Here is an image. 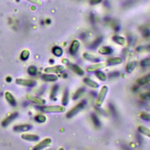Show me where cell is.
<instances>
[{"label":"cell","mask_w":150,"mask_h":150,"mask_svg":"<svg viewBox=\"0 0 150 150\" xmlns=\"http://www.w3.org/2000/svg\"><path fill=\"white\" fill-rule=\"evenodd\" d=\"M108 88L105 85L101 87V88L96 98V106L100 107L103 104V103L105 100V96L107 95V93L108 92Z\"/></svg>","instance_id":"6da1fadb"},{"label":"cell","mask_w":150,"mask_h":150,"mask_svg":"<svg viewBox=\"0 0 150 150\" xmlns=\"http://www.w3.org/2000/svg\"><path fill=\"white\" fill-rule=\"evenodd\" d=\"M40 108V110L45 112H63L66 110V108L63 106L59 105H47Z\"/></svg>","instance_id":"7a4b0ae2"},{"label":"cell","mask_w":150,"mask_h":150,"mask_svg":"<svg viewBox=\"0 0 150 150\" xmlns=\"http://www.w3.org/2000/svg\"><path fill=\"white\" fill-rule=\"evenodd\" d=\"M86 104V101H82L81 102L79 103L77 105H76L74 107H73L71 110H70L67 114L66 116L68 118H70L74 115H76L79 111H80L82 109L84 108V106Z\"/></svg>","instance_id":"3957f363"},{"label":"cell","mask_w":150,"mask_h":150,"mask_svg":"<svg viewBox=\"0 0 150 150\" xmlns=\"http://www.w3.org/2000/svg\"><path fill=\"white\" fill-rule=\"evenodd\" d=\"M107 63H105V62L98 63H96V64L88 66L86 69L88 72H93L94 71L98 70L99 69H103L105 66H107Z\"/></svg>","instance_id":"277c9868"},{"label":"cell","mask_w":150,"mask_h":150,"mask_svg":"<svg viewBox=\"0 0 150 150\" xmlns=\"http://www.w3.org/2000/svg\"><path fill=\"white\" fill-rule=\"evenodd\" d=\"M64 70V67L62 65H57L52 67H49L45 69V71L47 73H61Z\"/></svg>","instance_id":"5b68a950"},{"label":"cell","mask_w":150,"mask_h":150,"mask_svg":"<svg viewBox=\"0 0 150 150\" xmlns=\"http://www.w3.org/2000/svg\"><path fill=\"white\" fill-rule=\"evenodd\" d=\"M16 83L18 84L24 86H27V87H33L36 84V82L33 80L21 79H17L16 80Z\"/></svg>","instance_id":"8992f818"},{"label":"cell","mask_w":150,"mask_h":150,"mask_svg":"<svg viewBox=\"0 0 150 150\" xmlns=\"http://www.w3.org/2000/svg\"><path fill=\"white\" fill-rule=\"evenodd\" d=\"M51 142H52V140H51L50 138H46L43 141L40 142L39 144L36 145L33 148V149H35V150H39V149H43V148L49 146L51 144Z\"/></svg>","instance_id":"52a82bcc"},{"label":"cell","mask_w":150,"mask_h":150,"mask_svg":"<svg viewBox=\"0 0 150 150\" xmlns=\"http://www.w3.org/2000/svg\"><path fill=\"white\" fill-rule=\"evenodd\" d=\"M80 46V42L79 41V40L77 39H74L69 48V52L71 54H74L75 53H76V52H77Z\"/></svg>","instance_id":"ba28073f"},{"label":"cell","mask_w":150,"mask_h":150,"mask_svg":"<svg viewBox=\"0 0 150 150\" xmlns=\"http://www.w3.org/2000/svg\"><path fill=\"white\" fill-rule=\"evenodd\" d=\"M18 115V114L17 112H15L13 113L12 114H11L9 116H8L6 118H5L2 122V125L4 127H6V125H8L12 120H13L14 119H15Z\"/></svg>","instance_id":"9c48e42d"},{"label":"cell","mask_w":150,"mask_h":150,"mask_svg":"<svg viewBox=\"0 0 150 150\" xmlns=\"http://www.w3.org/2000/svg\"><path fill=\"white\" fill-rule=\"evenodd\" d=\"M32 126L29 124H23L20 125L15 126L13 128V130L16 132H23L29 130L31 128Z\"/></svg>","instance_id":"30bf717a"},{"label":"cell","mask_w":150,"mask_h":150,"mask_svg":"<svg viewBox=\"0 0 150 150\" xmlns=\"http://www.w3.org/2000/svg\"><path fill=\"white\" fill-rule=\"evenodd\" d=\"M122 62V59L120 57H111L107 59V64L109 65H115L118 64H120Z\"/></svg>","instance_id":"8fae6325"},{"label":"cell","mask_w":150,"mask_h":150,"mask_svg":"<svg viewBox=\"0 0 150 150\" xmlns=\"http://www.w3.org/2000/svg\"><path fill=\"white\" fill-rule=\"evenodd\" d=\"M27 98L28 100L31 101L33 103H36V104H45V101L43 100L42 98H40L39 97H36V96H33L31 95H28Z\"/></svg>","instance_id":"7c38bea8"},{"label":"cell","mask_w":150,"mask_h":150,"mask_svg":"<svg viewBox=\"0 0 150 150\" xmlns=\"http://www.w3.org/2000/svg\"><path fill=\"white\" fill-rule=\"evenodd\" d=\"M83 81L85 84H86L87 86L92 87V88H97L99 87V85L98 84L93 81V80L88 78V77H86V78H84V80H83Z\"/></svg>","instance_id":"4fadbf2b"},{"label":"cell","mask_w":150,"mask_h":150,"mask_svg":"<svg viewBox=\"0 0 150 150\" xmlns=\"http://www.w3.org/2000/svg\"><path fill=\"white\" fill-rule=\"evenodd\" d=\"M150 82V74L143 76L137 80V83L139 85H145Z\"/></svg>","instance_id":"5bb4252c"},{"label":"cell","mask_w":150,"mask_h":150,"mask_svg":"<svg viewBox=\"0 0 150 150\" xmlns=\"http://www.w3.org/2000/svg\"><path fill=\"white\" fill-rule=\"evenodd\" d=\"M83 57L86 59H87L88 60H90L91 62H98L100 61V59L98 57H97V56H94L93 54L88 53H84L83 54Z\"/></svg>","instance_id":"9a60e30c"},{"label":"cell","mask_w":150,"mask_h":150,"mask_svg":"<svg viewBox=\"0 0 150 150\" xmlns=\"http://www.w3.org/2000/svg\"><path fill=\"white\" fill-rule=\"evenodd\" d=\"M98 52L101 54H109L112 52V49L108 46H103L98 49Z\"/></svg>","instance_id":"2e32d148"},{"label":"cell","mask_w":150,"mask_h":150,"mask_svg":"<svg viewBox=\"0 0 150 150\" xmlns=\"http://www.w3.org/2000/svg\"><path fill=\"white\" fill-rule=\"evenodd\" d=\"M22 138L24 139L30 141H36L39 139V137L36 135H33V134H22Z\"/></svg>","instance_id":"e0dca14e"},{"label":"cell","mask_w":150,"mask_h":150,"mask_svg":"<svg viewBox=\"0 0 150 150\" xmlns=\"http://www.w3.org/2000/svg\"><path fill=\"white\" fill-rule=\"evenodd\" d=\"M42 78L46 81H54L57 80V77L54 74H43Z\"/></svg>","instance_id":"ac0fdd59"},{"label":"cell","mask_w":150,"mask_h":150,"mask_svg":"<svg viewBox=\"0 0 150 150\" xmlns=\"http://www.w3.org/2000/svg\"><path fill=\"white\" fill-rule=\"evenodd\" d=\"M5 97L8 101V102L12 105H16V101L13 97V96L11 94V93L9 92H6L5 94Z\"/></svg>","instance_id":"d6986e66"},{"label":"cell","mask_w":150,"mask_h":150,"mask_svg":"<svg viewBox=\"0 0 150 150\" xmlns=\"http://www.w3.org/2000/svg\"><path fill=\"white\" fill-rule=\"evenodd\" d=\"M138 130L144 135L150 137V128H148L142 125H140L138 127Z\"/></svg>","instance_id":"ffe728a7"},{"label":"cell","mask_w":150,"mask_h":150,"mask_svg":"<svg viewBox=\"0 0 150 150\" xmlns=\"http://www.w3.org/2000/svg\"><path fill=\"white\" fill-rule=\"evenodd\" d=\"M71 69L77 74H79V76H81L84 74V71L79 66L76 65V64H71Z\"/></svg>","instance_id":"44dd1931"},{"label":"cell","mask_w":150,"mask_h":150,"mask_svg":"<svg viewBox=\"0 0 150 150\" xmlns=\"http://www.w3.org/2000/svg\"><path fill=\"white\" fill-rule=\"evenodd\" d=\"M136 66V63L135 62H130L129 63H127V66H126V71L127 72L130 73H131L135 69Z\"/></svg>","instance_id":"7402d4cb"},{"label":"cell","mask_w":150,"mask_h":150,"mask_svg":"<svg viewBox=\"0 0 150 150\" xmlns=\"http://www.w3.org/2000/svg\"><path fill=\"white\" fill-rule=\"evenodd\" d=\"M52 52L55 56L60 57L63 54V50L61 47L59 46H55L52 49Z\"/></svg>","instance_id":"603a6c76"},{"label":"cell","mask_w":150,"mask_h":150,"mask_svg":"<svg viewBox=\"0 0 150 150\" xmlns=\"http://www.w3.org/2000/svg\"><path fill=\"white\" fill-rule=\"evenodd\" d=\"M112 40L119 45H124L125 43V39L124 38L120 36H114L112 38Z\"/></svg>","instance_id":"cb8c5ba5"},{"label":"cell","mask_w":150,"mask_h":150,"mask_svg":"<svg viewBox=\"0 0 150 150\" xmlns=\"http://www.w3.org/2000/svg\"><path fill=\"white\" fill-rule=\"evenodd\" d=\"M84 91L85 90L84 88H79V90H77L73 97V100H76L78 99L79 98H80L84 94Z\"/></svg>","instance_id":"d4e9b609"},{"label":"cell","mask_w":150,"mask_h":150,"mask_svg":"<svg viewBox=\"0 0 150 150\" xmlns=\"http://www.w3.org/2000/svg\"><path fill=\"white\" fill-rule=\"evenodd\" d=\"M96 76H97V77L100 79V80L104 81H105L106 80V76L105 74L101 71L100 70H97L96 72Z\"/></svg>","instance_id":"484cf974"},{"label":"cell","mask_w":150,"mask_h":150,"mask_svg":"<svg viewBox=\"0 0 150 150\" xmlns=\"http://www.w3.org/2000/svg\"><path fill=\"white\" fill-rule=\"evenodd\" d=\"M29 51L26 49L23 50L21 53V59L23 61L26 60L29 58Z\"/></svg>","instance_id":"4316f807"},{"label":"cell","mask_w":150,"mask_h":150,"mask_svg":"<svg viewBox=\"0 0 150 150\" xmlns=\"http://www.w3.org/2000/svg\"><path fill=\"white\" fill-rule=\"evenodd\" d=\"M139 117L143 120L150 122V113H148V112H142L139 114Z\"/></svg>","instance_id":"83f0119b"},{"label":"cell","mask_w":150,"mask_h":150,"mask_svg":"<svg viewBox=\"0 0 150 150\" xmlns=\"http://www.w3.org/2000/svg\"><path fill=\"white\" fill-rule=\"evenodd\" d=\"M91 119H92L93 122V124H94L95 126H96L97 127H99L100 126L101 124H100V120H98V118H97V117L95 114H93L91 115Z\"/></svg>","instance_id":"f1b7e54d"},{"label":"cell","mask_w":150,"mask_h":150,"mask_svg":"<svg viewBox=\"0 0 150 150\" xmlns=\"http://www.w3.org/2000/svg\"><path fill=\"white\" fill-rule=\"evenodd\" d=\"M68 98H69V93H68V91L67 90H66L64 93L63 98H62V104L64 105H66L67 104L68 100H69Z\"/></svg>","instance_id":"f546056e"},{"label":"cell","mask_w":150,"mask_h":150,"mask_svg":"<svg viewBox=\"0 0 150 150\" xmlns=\"http://www.w3.org/2000/svg\"><path fill=\"white\" fill-rule=\"evenodd\" d=\"M28 73L31 76H35L37 73V69L34 66H30L28 69Z\"/></svg>","instance_id":"4dcf8cb0"},{"label":"cell","mask_w":150,"mask_h":150,"mask_svg":"<svg viewBox=\"0 0 150 150\" xmlns=\"http://www.w3.org/2000/svg\"><path fill=\"white\" fill-rule=\"evenodd\" d=\"M102 40H103V38L101 37H99L98 38H97L93 43L91 45V47L92 48H95L97 46H98L102 42Z\"/></svg>","instance_id":"1f68e13d"},{"label":"cell","mask_w":150,"mask_h":150,"mask_svg":"<svg viewBox=\"0 0 150 150\" xmlns=\"http://www.w3.org/2000/svg\"><path fill=\"white\" fill-rule=\"evenodd\" d=\"M141 65L143 67L150 66V57L143 59L141 62Z\"/></svg>","instance_id":"d6a6232c"},{"label":"cell","mask_w":150,"mask_h":150,"mask_svg":"<svg viewBox=\"0 0 150 150\" xmlns=\"http://www.w3.org/2000/svg\"><path fill=\"white\" fill-rule=\"evenodd\" d=\"M35 120L38 122H44L46 120V118L43 115H38L36 116Z\"/></svg>","instance_id":"836d02e7"},{"label":"cell","mask_w":150,"mask_h":150,"mask_svg":"<svg viewBox=\"0 0 150 150\" xmlns=\"http://www.w3.org/2000/svg\"><path fill=\"white\" fill-rule=\"evenodd\" d=\"M57 90H58V86H55L53 87V89H52V92H51V98L55 97V96L56 95V93L57 92Z\"/></svg>","instance_id":"e575fe53"},{"label":"cell","mask_w":150,"mask_h":150,"mask_svg":"<svg viewBox=\"0 0 150 150\" xmlns=\"http://www.w3.org/2000/svg\"><path fill=\"white\" fill-rule=\"evenodd\" d=\"M140 97L143 100H149L150 99V93H145L141 94Z\"/></svg>","instance_id":"d590c367"},{"label":"cell","mask_w":150,"mask_h":150,"mask_svg":"<svg viewBox=\"0 0 150 150\" xmlns=\"http://www.w3.org/2000/svg\"><path fill=\"white\" fill-rule=\"evenodd\" d=\"M120 73L118 71H113L109 74V77H116L119 76Z\"/></svg>","instance_id":"8d00e7d4"},{"label":"cell","mask_w":150,"mask_h":150,"mask_svg":"<svg viewBox=\"0 0 150 150\" xmlns=\"http://www.w3.org/2000/svg\"><path fill=\"white\" fill-rule=\"evenodd\" d=\"M33 4H35V5H40L42 4V2L41 1H40L39 0H26Z\"/></svg>","instance_id":"74e56055"},{"label":"cell","mask_w":150,"mask_h":150,"mask_svg":"<svg viewBox=\"0 0 150 150\" xmlns=\"http://www.w3.org/2000/svg\"><path fill=\"white\" fill-rule=\"evenodd\" d=\"M142 33H143V35L145 36V37H146V36H148L150 34V31L148 29L146 28V29H144V30L142 31Z\"/></svg>","instance_id":"f35d334b"},{"label":"cell","mask_w":150,"mask_h":150,"mask_svg":"<svg viewBox=\"0 0 150 150\" xmlns=\"http://www.w3.org/2000/svg\"><path fill=\"white\" fill-rule=\"evenodd\" d=\"M102 0H90V4L92 5H96L100 3Z\"/></svg>","instance_id":"ab89813d"},{"label":"cell","mask_w":150,"mask_h":150,"mask_svg":"<svg viewBox=\"0 0 150 150\" xmlns=\"http://www.w3.org/2000/svg\"><path fill=\"white\" fill-rule=\"evenodd\" d=\"M6 81H8V82H9V81L10 82V81H11V78L10 77H8L6 78Z\"/></svg>","instance_id":"60d3db41"},{"label":"cell","mask_w":150,"mask_h":150,"mask_svg":"<svg viewBox=\"0 0 150 150\" xmlns=\"http://www.w3.org/2000/svg\"><path fill=\"white\" fill-rule=\"evenodd\" d=\"M46 22H47V23H48V24H49V23H50V21L49 19H48L47 21H46Z\"/></svg>","instance_id":"b9f144b4"}]
</instances>
